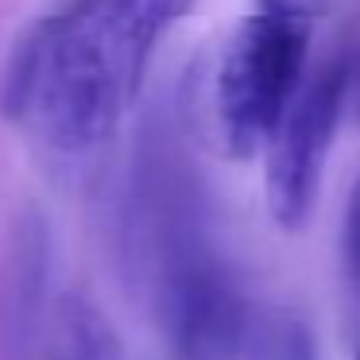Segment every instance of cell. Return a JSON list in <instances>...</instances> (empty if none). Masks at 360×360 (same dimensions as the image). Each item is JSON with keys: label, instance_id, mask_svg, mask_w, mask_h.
Segmentation results:
<instances>
[{"label": "cell", "instance_id": "277c9868", "mask_svg": "<svg viewBox=\"0 0 360 360\" xmlns=\"http://www.w3.org/2000/svg\"><path fill=\"white\" fill-rule=\"evenodd\" d=\"M349 89V58L326 63L310 82L298 86L290 109L283 112L275 136L267 140V148H271L267 151V210H271L275 225L287 229V233H298L314 213Z\"/></svg>", "mask_w": 360, "mask_h": 360}, {"label": "cell", "instance_id": "7a4b0ae2", "mask_svg": "<svg viewBox=\"0 0 360 360\" xmlns=\"http://www.w3.org/2000/svg\"><path fill=\"white\" fill-rule=\"evenodd\" d=\"M310 16L264 4L233 32L217 66V128L233 159H252L275 136L306 82Z\"/></svg>", "mask_w": 360, "mask_h": 360}, {"label": "cell", "instance_id": "52a82bcc", "mask_svg": "<svg viewBox=\"0 0 360 360\" xmlns=\"http://www.w3.org/2000/svg\"><path fill=\"white\" fill-rule=\"evenodd\" d=\"M248 360H321L310 321L298 314H275L248 337Z\"/></svg>", "mask_w": 360, "mask_h": 360}, {"label": "cell", "instance_id": "8992f818", "mask_svg": "<svg viewBox=\"0 0 360 360\" xmlns=\"http://www.w3.org/2000/svg\"><path fill=\"white\" fill-rule=\"evenodd\" d=\"M39 360H124L112 321L86 290H66L43 321Z\"/></svg>", "mask_w": 360, "mask_h": 360}, {"label": "cell", "instance_id": "6da1fadb", "mask_svg": "<svg viewBox=\"0 0 360 360\" xmlns=\"http://www.w3.org/2000/svg\"><path fill=\"white\" fill-rule=\"evenodd\" d=\"M190 8L194 0H70L8 55L0 117L66 155L94 151L136 101L159 35Z\"/></svg>", "mask_w": 360, "mask_h": 360}, {"label": "cell", "instance_id": "5b68a950", "mask_svg": "<svg viewBox=\"0 0 360 360\" xmlns=\"http://www.w3.org/2000/svg\"><path fill=\"white\" fill-rule=\"evenodd\" d=\"M51 287V229L39 210L12 221L0 248V360H39Z\"/></svg>", "mask_w": 360, "mask_h": 360}, {"label": "cell", "instance_id": "3957f363", "mask_svg": "<svg viewBox=\"0 0 360 360\" xmlns=\"http://www.w3.org/2000/svg\"><path fill=\"white\" fill-rule=\"evenodd\" d=\"M143 295L174 360H240L248 352V302L213 240L174 256Z\"/></svg>", "mask_w": 360, "mask_h": 360}, {"label": "cell", "instance_id": "ba28073f", "mask_svg": "<svg viewBox=\"0 0 360 360\" xmlns=\"http://www.w3.org/2000/svg\"><path fill=\"white\" fill-rule=\"evenodd\" d=\"M341 256L349 279L360 283V179L349 194V210H345V236H341Z\"/></svg>", "mask_w": 360, "mask_h": 360}]
</instances>
